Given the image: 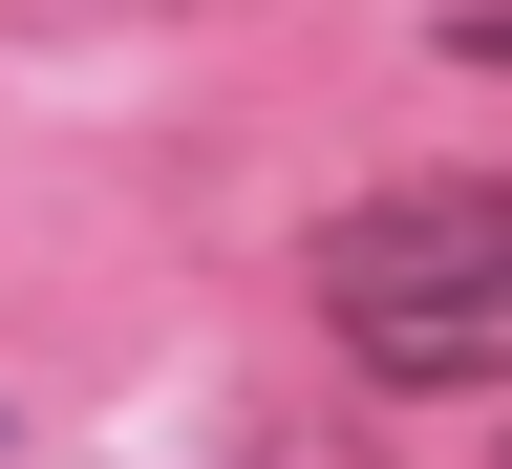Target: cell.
I'll return each mask as SVG.
<instances>
[{
    "instance_id": "cell-1",
    "label": "cell",
    "mask_w": 512,
    "mask_h": 469,
    "mask_svg": "<svg viewBox=\"0 0 512 469\" xmlns=\"http://www.w3.org/2000/svg\"><path fill=\"white\" fill-rule=\"evenodd\" d=\"M299 299L384 406H512V171H406L363 214H320Z\"/></svg>"
}]
</instances>
